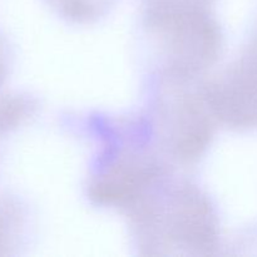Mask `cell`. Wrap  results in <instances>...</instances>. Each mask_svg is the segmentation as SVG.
Listing matches in <instances>:
<instances>
[{
    "mask_svg": "<svg viewBox=\"0 0 257 257\" xmlns=\"http://www.w3.org/2000/svg\"><path fill=\"white\" fill-rule=\"evenodd\" d=\"M167 82L171 89L162 95L156 113L160 143L176 162H196L211 146L217 119L203 87L187 92L178 90L177 82Z\"/></svg>",
    "mask_w": 257,
    "mask_h": 257,
    "instance_id": "obj_3",
    "label": "cell"
},
{
    "mask_svg": "<svg viewBox=\"0 0 257 257\" xmlns=\"http://www.w3.org/2000/svg\"><path fill=\"white\" fill-rule=\"evenodd\" d=\"M24 226L25 215L18 200L0 196V255H7V248L19 245Z\"/></svg>",
    "mask_w": 257,
    "mask_h": 257,
    "instance_id": "obj_5",
    "label": "cell"
},
{
    "mask_svg": "<svg viewBox=\"0 0 257 257\" xmlns=\"http://www.w3.org/2000/svg\"><path fill=\"white\" fill-rule=\"evenodd\" d=\"M143 28L166 80L191 82L222 52L212 0H142Z\"/></svg>",
    "mask_w": 257,
    "mask_h": 257,
    "instance_id": "obj_2",
    "label": "cell"
},
{
    "mask_svg": "<svg viewBox=\"0 0 257 257\" xmlns=\"http://www.w3.org/2000/svg\"><path fill=\"white\" fill-rule=\"evenodd\" d=\"M12 59L13 55L10 45L0 30V88L4 85L9 77L10 69H12Z\"/></svg>",
    "mask_w": 257,
    "mask_h": 257,
    "instance_id": "obj_7",
    "label": "cell"
},
{
    "mask_svg": "<svg viewBox=\"0 0 257 257\" xmlns=\"http://www.w3.org/2000/svg\"><path fill=\"white\" fill-rule=\"evenodd\" d=\"M50 7L67 20L90 24L108 13L115 0H47Z\"/></svg>",
    "mask_w": 257,
    "mask_h": 257,
    "instance_id": "obj_6",
    "label": "cell"
},
{
    "mask_svg": "<svg viewBox=\"0 0 257 257\" xmlns=\"http://www.w3.org/2000/svg\"><path fill=\"white\" fill-rule=\"evenodd\" d=\"M203 90L217 122L235 131L257 130V27L240 55Z\"/></svg>",
    "mask_w": 257,
    "mask_h": 257,
    "instance_id": "obj_4",
    "label": "cell"
},
{
    "mask_svg": "<svg viewBox=\"0 0 257 257\" xmlns=\"http://www.w3.org/2000/svg\"><path fill=\"white\" fill-rule=\"evenodd\" d=\"M141 255H212L220 245L217 212L208 196L166 172L124 208Z\"/></svg>",
    "mask_w": 257,
    "mask_h": 257,
    "instance_id": "obj_1",
    "label": "cell"
}]
</instances>
